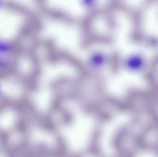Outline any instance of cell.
I'll return each instance as SVG.
<instances>
[{
	"label": "cell",
	"instance_id": "obj_3",
	"mask_svg": "<svg viewBox=\"0 0 158 157\" xmlns=\"http://www.w3.org/2000/svg\"><path fill=\"white\" fill-rule=\"evenodd\" d=\"M13 52L14 47L12 43L0 38V69L10 62Z\"/></svg>",
	"mask_w": 158,
	"mask_h": 157
},
{
	"label": "cell",
	"instance_id": "obj_2",
	"mask_svg": "<svg viewBox=\"0 0 158 157\" xmlns=\"http://www.w3.org/2000/svg\"><path fill=\"white\" fill-rule=\"evenodd\" d=\"M109 63V56L101 50H94L88 54L86 64L89 69L94 72L101 71Z\"/></svg>",
	"mask_w": 158,
	"mask_h": 157
},
{
	"label": "cell",
	"instance_id": "obj_5",
	"mask_svg": "<svg viewBox=\"0 0 158 157\" xmlns=\"http://www.w3.org/2000/svg\"><path fill=\"white\" fill-rule=\"evenodd\" d=\"M2 95H3V92H2V89L1 86H0V99L2 97Z\"/></svg>",
	"mask_w": 158,
	"mask_h": 157
},
{
	"label": "cell",
	"instance_id": "obj_6",
	"mask_svg": "<svg viewBox=\"0 0 158 157\" xmlns=\"http://www.w3.org/2000/svg\"><path fill=\"white\" fill-rule=\"evenodd\" d=\"M3 4H4V1L3 0H0V8L3 6Z\"/></svg>",
	"mask_w": 158,
	"mask_h": 157
},
{
	"label": "cell",
	"instance_id": "obj_1",
	"mask_svg": "<svg viewBox=\"0 0 158 157\" xmlns=\"http://www.w3.org/2000/svg\"><path fill=\"white\" fill-rule=\"evenodd\" d=\"M122 67L125 70L134 73H140L146 70L148 61L146 56L140 53H132L122 59Z\"/></svg>",
	"mask_w": 158,
	"mask_h": 157
},
{
	"label": "cell",
	"instance_id": "obj_4",
	"mask_svg": "<svg viewBox=\"0 0 158 157\" xmlns=\"http://www.w3.org/2000/svg\"><path fill=\"white\" fill-rule=\"evenodd\" d=\"M99 3V0H80V4L87 12L94 10Z\"/></svg>",
	"mask_w": 158,
	"mask_h": 157
}]
</instances>
